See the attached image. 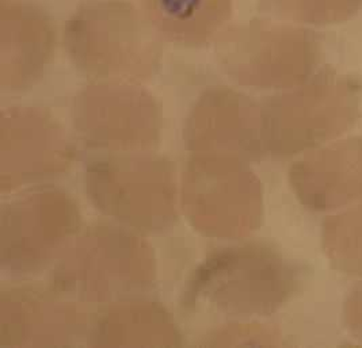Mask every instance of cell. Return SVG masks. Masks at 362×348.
I'll use <instances>...</instances> for the list:
<instances>
[{"label": "cell", "instance_id": "cell-1", "mask_svg": "<svg viewBox=\"0 0 362 348\" xmlns=\"http://www.w3.org/2000/svg\"><path fill=\"white\" fill-rule=\"evenodd\" d=\"M146 6L153 22L178 30L220 22L227 11V0H146Z\"/></svg>", "mask_w": 362, "mask_h": 348}, {"label": "cell", "instance_id": "cell-2", "mask_svg": "<svg viewBox=\"0 0 362 348\" xmlns=\"http://www.w3.org/2000/svg\"><path fill=\"white\" fill-rule=\"evenodd\" d=\"M274 13L292 20L329 25L345 22L358 13L362 0H267Z\"/></svg>", "mask_w": 362, "mask_h": 348}]
</instances>
